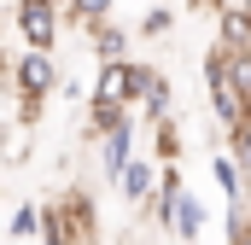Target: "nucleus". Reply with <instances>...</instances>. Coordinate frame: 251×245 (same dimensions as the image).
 Instances as JSON below:
<instances>
[{"label": "nucleus", "mask_w": 251, "mask_h": 245, "mask_svg": "<svg viewBox=\"0 0 251 245\" xmlns=\"http://www.w3.org/2000/svg\"><path fill=\"white\" fill-rule=\"evenodd\" d=\"M12 82H18V122H35L41 105H47V94L64 88L53 53H35V47H24V59L12 64Z\"/></svg>", "instance_id": "f257e3e1"}, {"label": "nucleus", "mask_w": 251, "mask_h": 245, "mask_svg": "<svg viewBox=\"0 0 251 245\" xmlns=\"http://www.w3.org/2000/svg\"><path fill=\"white\" fill-rule=\"evenodd\" d=\"M204 88H210V111L216 122L234 134V128H246L251 122V99L234 88V76H228V59H222V47H210V59H204Z\"/></svg>", "instance_id": "f03ea898"}, {"label": "nucleus", "mask_w": 251, "mask_h": 245, "mask_svg": "<svg viewBox=\"0 0 251 245\" xmlns=\"http://www.w3.org/2000/svg\"><path fill=\"white\" fill-rule=\"evenodd\" d=\"M94 234V204H88V193H64L47 204V240L53 245H76Z\"/></svg>", "instance_id": "7ed1b4c3"}, {"label": "nucleus", "mask_w": 251, "mask_h": 245, "mask_svg": "<svg viewBox=\"0 0 251 245\" xmlns=\"http://www.w3.org/2000/svg\"><path fill=\"white\" fill-rule=\"evenodd\" d=\"M94 99H105V105H128V111H140V64H100L94 70Z\"/></svg>", "instance_id": "20e7f679"}, {"label": "nucleus", "mask_w": 251, "mask_h": 245, "mask_svg": "<svg viewBox=\"0 0 251 245\" xmlns=\"http://www.w3.org/2000/svg\"><path fill=\"white\" fill-rule=\"evenodd\" d=\"M18 35L35 53H53L59 41V0H18Z\"/></svg>", "instance_id": "39448f33"}, {"label": "nucleus", "mask_w": 251, "mask_h": 245, "mask_svg": "<svg viewBox=\"0 0 251 245\" xmlns=\"http://www.w3.org/2000/svg\"><path fill=\"white\" fill-rule=\"evenodd\" d=\"M128 164H134V122L111 128V134H100V175H105V181H117Z\"/></svg>", "instance_id": "423d86ee"}, {"label": "nucleus", "mask_w": 251, "mask_h": 245, "mask_svg": "<svg viewBox=\"0 0 251 245\" xmlns=\"http://www.w3.org/2000/svg\"><path fill=\"white\" fill-rule=\"evenodd\" d=\"M140 117L152 122V128L170 122V82L158 70H146V64H140Z\"/></svg>", "instance_id": "0eeeda50"}, {"label": "nucleus", "mask_w": 251, "mask_h": 245, "mask_svg": "<svg viewBox=\"0 0 251 245\" xmlns=\"http://www.w3.org/2000/svg\"><path fill=\"white\" fill-rule=\"evenodd\" d=\"M158 181H164V170H152L146 158H134L123 175H117V187H123L128 204H146V198H158Z\"/></svg>", "instance_id": "6e6552de"}, {"label": "nucleus", "mask_w": 251, "mask_h": 245, "mask_svg": "<svg viewBox=\"0 0 251 245\" xmlns=\"http://www.w3.org/2000/svg\"><path fill=\"white\" fill-rule=\"evenodd\" d=\"M170 234H181V240H199L204 234V198L199 193H181L176 204H170V222H164Z\"/></svg>", "instance_id": "1a4fd4ad"}, {"label": "nucleus", "mask_w": 251, "mask_h": 245, "mask_svg": "<svg viewBox=\"0 0 251 245\" xmlns=\"http://www.w3.org/2000/svg\"><path fill=\"white\" fill-rule=\"evenodd\" d=\"M210 170H216L222 193H228V198H234V210H240V204H246V170H240V158H234V152H216V158H210Z\"/></svg>", "instance_id": "9d476101"}, {"label": "nucleus", "mask_w": 251, "mask_h": 245, "mask_svg": "<svg viewBox=\"0 0 251 245\" xmlns=\"http://www.w3.org/2000/svg\"><path fill=\"white\" fill-rule=\"evenodd\" d=\"M64 12H70V24H76V29H88V35H94V29L111 18V0H64Z\"/></svg>", "instance_id": "9b49d317"}, {"label": "nucleus", "mask_w": 251, "mask_h": 245, "mask_svg": "<svg viewBox=\"0 0 251 245\" xmlns=\"http://www.w3.org/2000/svg\"><path fill=\"white\" fill-rule=\"evenodd\" d=\"M41 222H47V210H41V204H18V210H12V228H6L12 245H29L35 234H41Z\"/></svg>", "instance_id": "f8f14e48"}, {"label": "nucleus", "mask_w": 251, "mask_h": 245, "mask_svg": "<svg viewBox=\"0 0 251 245\" xmlns=\"http://www.w3.org/2000/svg\"><path fill=\"white\" fill-rule=\"evenodd\" d=\"M94 53H100V64L128 59V35L117 29V24H100V29H94Z\"/></svg>", "instance_id": "ddd939ff"}, {"label": "nucleus", "mask_w": 251, "mask_h": 245, "mask_svg": "<svg viewBox=\"0 0 251 245\" xmlns=\"http://www.w3.org/2000/svg\"><path fill=\"white\" fill-rule=\"evenodd\" d=\"M222 47H251V6L222 12Z\"/></svg>", "instance_id": "4468645a"}, {"label": "nucleus", "mask_w": 251, "mask_h": 245, "mask_svg": "<svg viewBox=\"0 0 251 245\" xmlns=\"http://www.w3.org/2000/svg\"><path fill=\"white\" fill-rule=\"evenodd\" d=\"M158 158H164V164L181 158V128H176V122H158Z\"/></svg>", "instance_id": "2eb2a0df"}, {"label": "nucleus", "mask_w": 251, "mask_h": 245, "mask_svg": "<svg viewBox=\"0 0 251 245\" xmlns=\"http://www.w3.org/2000/svg\"><path fill=\"white\" fill-rule=\"evenodd\" d=\"M228 245H251V210H234L228 216Z\"/></svg>", "instance_id": "dca6fc26"}, {"label": "nucleus", "mask_w": 251, "mask_h": 245, "mask_svg": "<svg viewBox=\"0 0 251 245\" xmlns=\"http://www.w3.org/2000/svg\"><path fill=\"white\" fill-rule=\"evenodd\" d=\"M234 158H240V170L251 175V122H246V128H234Z\"/></svg>", "instance_id": "f3484780"}, {"label": "nucleus", "mask_w": 251, "mask_h": 245, "mask_svg": "<svg viewBox=\"0 0 251 245\" xmlns=\"http://www.w3.org/2000/svg\"><path fill=\"white\" fill-rule=\"evenodd\" d=\"M170 24H176V12H164V6H152V12H146V24H140V29H146V35H164V29H170Z\"/></svg>", "instance_id": "a211bd4d"}, {"label": "nucleus", "mask_w": 251, "mask_h": 245, "mask_svg": "<svg viewBox=\"0 0 251 245\" xmlns=\"http://www.w3.org/2000/svg\"><path fill=\"white\" fill-rule=\"evenodd\" d=\"M228 6H251V0H216V12H228Z\"/></svg>", "instance_id": "6ab92c4d"}, {"label": "nucleus", "mask_w": 251, "mask_h": 245, "mask_svg": "<svg viewBox=\"0 0 251 245\" xmlns=\"http://www.w3.org/2000/svg\"><path fill=\"white\" fill-rule=\"evenodd\" d=\"M187 6H216V0H187Z\"/></svg>", "instance_id": "aec40b11"}, {"label": "nucleus", "mask_w": 251, "mask_h": 245, "mask_svg": "<svg viewBox=\"0 0 251 245\" xmlns=\"http://www.w3.org/2000/svg\"><path fill=\"white\" fill-rule=\"evenodd\" d=\"M47 245H53V240H47Z\"/></svg>", "instance_id": "412c9836"}, {"label": "nucleus", "mask_w": 251, "mask_h": 245, "mask_svg": "<svg viewBox=\"0 0 251 245\" xmlns=\"http://www.w3.org/2000/svg\"><path fill=\"white\" fill-rule=\"evenodd\" d=\"M59 6H64V0H59Z\"/></svg>", "instance_id": "4be33fe9"}]
</instances>
